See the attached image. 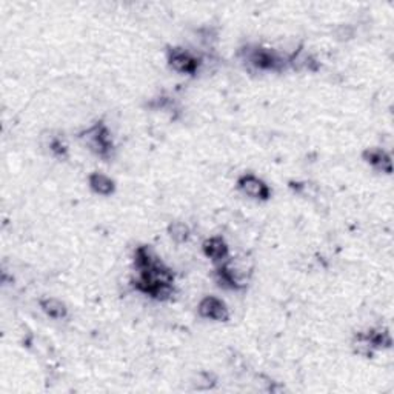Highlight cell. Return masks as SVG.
I'll list each match as a JSON object with an SVG mask.
<instances>
[{
    "label": "cell",
    "mask_w": 394,
    "mask_h": 394,
    "mask_svg": "<svg viewBox=\"0 0 394 394\" xmlns=\"http://www.w3.org/2000/svg\"><path fill=\"white\" fill-rule=\"evenodd\" d=\"M240 56L244 57V62L259 71L280 73V71H285L290 67V56L280 54V52L270 48L259 47V45H248V47L242 48Z\"/></svg>",
    "instance_id": "cell-1"
},
{
    "label": "cell",
    "mask_w": 394,
    "mask_h": 394,
    "mask_svg": "<svg viewBox=\"0 0 394 394\" xmlns=\"http://www.w3.org/2000/svg\"><path fill=\"white\" fill-rule=\"evenodd\" d=\"M79 139L83 141L85 147H87L91 153L101 157L103 160H108L111 159V156H113V137H111L108 127L102 121L96 122L94 125H91L90 128L79 133Z\"/></svg>",
    "instance_id": "cell-2"
},
{
    "label": "cell",
    "mask_w": 394,
    "mask_h": 394,
    "mask_svg": "<svg viewBox=\"0 0 394 394\" xmlns=\"http://www.w3.org/2000/svg\"><path fill=\"white\" fill-rule=\"evenodd\" d=\"M167 62L177 73L187 76L197 74L202 67V59L182 47L169 48L167 51Z\"/></svg>",
    "instance_id": "cell-3"
},
{
    "label": "cell",
    "mask_w": 394,
    "mask_h": 394,
    "mask_svg": "<svg viewBox=\"0 0 394 394\" xmlns=\"http://www.w3.org/2000/svg\"><path fill=\"white\" fill-rule=\"evenodd\" d=\"M236 187H238L242 194H245L249 199H254L258 202L270 200L273 194L270 185H268L262 177L256 176L253 173L240 174L238 177V182H236Z\"/></svg>",
    "instance_id": "cell-4"
},
{
    "label": "cell",
    "mask_w": 394,
    "mask_h": 394,
    "mask_svg": "<svg viewBox=\"0 0 394 394\" xmlns=\"http://www.w3.org/2000/svg\"><path fill=\"white\" fill-rule=\"evenodd\" d=\"M213 278H214L216 284H218V287L223 288V290L242 291L247 288V282L242 279V274L236 270V268H233L231 262L229 260L216 265Z\"/></svg>",
    "instance_id": "cell-5"
},
{
    "label": "cell",
    "mask_w": 394,
    "mask_h": 394,
    "mask_svg": "<svg viewBox=\"0 0 394 394\" xmlns=\"http://www.w3.org/2000/svg\"><path fill=\"white\" fill-rule=\"evenodd\" d=\"M197 313L199 316L214 322H228L229 320V310L225 302L216 298V296H205L197 305Z\"/></svg>",
    "instance_id": "cell-6"
},
{
    "label": "cell",
    "mask_w": 394,
    "mask_h": 394,
    "mask_svg": "<svg viewBox=\"0 0 394 394\" xmlns=\"http://www.w3.org/2000/svg\"><path fill=\"white\" fill-rule=\"evenodd\" d=\"M202 251L216 265L223 264V262H227L229 258V247L222 236H211V238H208L203 242Z\"/></svg>",
    "instance_id": "cell-7"
},
{
    "label": "cell",
    "mask_w": 394,
    "mask_h": 394,
    "mask_svg": "<svg viewBox=\"0 0 394 394\" xmlns=\"http://www.w3.org/2000/svg\"><path fill=\"white\" fill-rule=\"evenodd\" d=\"M362 159L366 165H370L371 168L377 169V172H380V173H385V174L393 173L391 156L386 153L384 148H379V147L365 148L364 153H362Z\"/></svg>",
    "instance_id": "cell-8"
},
{
    "label": "cell",
    "mask_w": 394,
    "mask_h": 394,
    "mask_svg": "<svg viewBox=\"0 0 394 394\" xmlns=\"http://www.w3.org/2000/svg\"><path fill=\"white\" fill-rule=\"evenodd\" d=\"M157 262H160V258L149 245H139L134 249L133 264L137 273L149 270V268H153Z\"/></svg>",
    "instance_id": "cell-9"
},
{
    "label": "cell",
    "mask_w": 394,
    "mask_h": 394,
    "mask_svg": "<svg viewBox=\"0 0 394 394\" xmlns=\"http://www.w3.org/2000/svg\"><path fill=\"white\" fill-rule=\"evenodd\" d=\"M88 187L97 196H113L116 193V182L110 176L94 172L88 176Z\"/></svg>",
    "instance_id": "cell-10"
},
{
    "label": "cell",
    "mask_w": 394,
    "mask_h": 394,
    "mask_svg": "<svg viewBox=\"0 0 394 394\" xmlns=\"http://www.w3.org/2000/svg\"><path fill=\"white\" fill-rule=\"evenodd\" d=\"M39 307H41V310L51 319L62 320L67 319L68 316L67 305H65V302L57 298H43L39 300Z\"/></svg>",
    "instance_id": "cell-11"
},
{
    "label": "cell",
    "mask_w": 394,
    "mask_h": 394,
    "mask_svg": "<svg viewBox=\"0 0 394 394\" xmlns=\"http://www.w3.org/2000/svg\"><path fill=\"white\" fill-rule=\"evenodd\" d=\"M365 334L369 338L371 346L374 348V351L388 350L393 345L391 334L386 328H370V330L365 331Z\"/></svg>",
    "instance_id": "cell-12"
},
{
    "label": "cell",
    "mask_w": 394,
    "mask_h": 394,
    "mask_svg": "<svg viewBox=\"0 0 394 394\" xmlns=\"http://www.w3.org/2000/svg\"><path fill=\"white\" fill-rule=\"evenodd\" d=\"M167 233L169 236V239L176 242V244H187L189 238H191V229H189L185 222L180 220L169 223L167 227Z\"/></svg>",
    "instance_id": "cell-13"
},
{
    "label": "cell",
    "mask_w": 394,
    "mask_h": 394,
    "mask_svg": "<svg viewBox=\"0 0 394 394\" xmlns=\"http://www.w3.org/2000/svg\"><path fill=\"white\" fill-rule=\"evenodd\" d=\"M351 345H353L354 353L359 354V356H364V357H373V354L376 353V351H374V348L371 346L369 338H366L365 331L357 333L356 336L353 338V344H351Z\"/></svg>",
    "instance_id": "cell-14"
},
{
    "label": "cell",
    "mask_w": 394,
    "mask_h": 394,
    "mask_svg": "<svg viewBox=\"0 0 394 394\" xmlns=\"http://www.w3.org/2000/svg\"><path fill=\"white\" fill-rule=\"evenodd\" d=\"M50 151L52 156L57 157V159H67L68 157V145L62 139H59V137L51 139Z\"/></svg>",
    "instance_id": "cell-15"
}]
</instances>
